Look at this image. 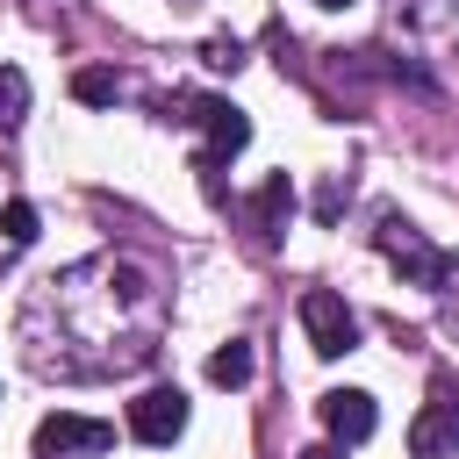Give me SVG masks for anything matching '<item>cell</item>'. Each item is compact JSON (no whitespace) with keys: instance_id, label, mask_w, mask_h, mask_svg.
<instances>
[{"instance_id":"14","label":"cell","mask_w":459,"mask_h":459,"mask_svg":"<svg viewBox=\"0 0 459 459\" xmlns=\"http://www.w3.org/2000/svg\"><path fill=\"white\" fill-rule=\"evenodd\" d=\"M344 201H351V179H330V186L316 194V215H323V222H337V215H344Z\"/></svg>"},{"instance_id":"3","label":"cell","mask_w":459,"mask_h":459,"mask_svg":"<svg viewBox=\"0 0 459 459\" xmlns=\"http://www.w3.org/2000/svg\"><path fill=\"white\" fill-rule=\"evenodd\" d=\"M108 445H115V423H100V416H72V409L43 416L36 437H29L36 459H100Z\"/></svg>"},{"instance_id":"1","label":"cell","mask_w":459,"mask_h":459,"mask_svg":"<svg viewBox=\"0 0 459 459\" xmlns=\"http://www.w3.org/2000/svg\"><path fill=\"white\" fill-rule=\"evenodd\" d=\"M158 115H165V122H186V129L208 136V151H201L194 172H201V186L222 201V179H215V172H222V158H237V151L251 143V115H244L237 100H215V93H165Z\"/></svg>"},{"instance_id":"6","label":"cell","mask_w":459,"mask_h":459,"mask_svg":"<svg viewBox=\"0 0 459 459\" xmlns=\"http://www.w3.org/2000/svg\"><path fill=\"white\" fill-rule=\"evenodd\" d=\"M409 452H416V459L459 452V402H452V387H437V394L423 402V416L409 423Z\"/></svg>"},{"instance_id":"2","label":"cell","mask_w":459,"mask_h":459,"mask_svg":"<svg viewBox=\"0 0 459 459\" xmlns=\"http://www.w3.org/2000/svg\"><path fill=\"white\" fill-rule=\"evenodd\" d=\"M373 244L409 273V287H430V294H445L452 280H459V251H437L409 215H380V230H373Z\"/></svg>"},{"instance_id":"10","label":"cell","mask_w":459,"mask_h":459,"mask_svg":"<svg viewBox=\"0 0 459 459\" xmlns=\"http://www.w3.org/2000/svg\"><path fill=\"white\" fill-rule=\"evenodd\" d=\"M208 380H215V387H244V380H251V344L230 337V344L208 359Z\"/></svg>"},{"instance_id":"16","label":"cell","mask_w":459,"mask_h":459,"mask_svg":"<svg viewBox=\"0 0 459 459\" xmlns=\"http://www.w3.org/2000/svg\"><path fill=\"white\" fill-rule=\"evenodd\" d=\"M316 7H351V0H316Z\"/></svg>"},{"instance_id":"12","label":"cell","mask_w":459,"mask_h":459,"mask_svg":"<svg viewBox=\"0 0 459 459\" xmlns=\"http://www.w3.org/2000/svg\"><path fill=\"white\" fill-rule=\"evenodd\" d=\"M0 237H7L14 251L36 244V208H29V201H7V208H0Z\"/></svg>"},{"instance_id":"13","label":"cell","mask_w":459,"mask_h":459,"mask_svg":"<svg viewBox=\"0 0 459 459\" xmlns=\"http://www.w3.org/2000/svg\"><path fill=\"white\" fill-rule=\"evenodd\" d=\"M201 65H208V72H237V65H244V43H237V36H208V43H201Z\"/></svg>"},{"instance_id":"11","label":"cell","mask_w":459,"mask_h":459,"mask_svg":"<svg viewBox=\"0 0 459 459\" xmlns=\"http://www.w3.org/2000/svg\"><path fill=\"white\" fill-rule=\"evenodd\" d=\"M29 115V79H22V65H0V129H14Z\"/></svg>"},{"instance_id":"5","label":"cell","mask_w":459,"mask_h":459,"mask_svg":"<svg viewBox=\"0 0 459 459\" xmlns=\"http://www.w3.org/2000/svg\"><path fill=\"white\" fill-rule=\"evenodd\" d=\"M129 430H136L143 445H172V437L186 430V394H179V387H143V394L129 402Z\"/></svg>"},{"instance_id":"8","label":"cell","mask_w":459,"mask_h":459,"mask_svg":"<svg viewBox=\"0 0 459 459\" xmlns=\"http://www.w3.org/2000/svg\"><path fill=\"white\" fill-rule=\"evenodd\" d=\"M287 215H294V186H287V172H273V179L251 194V208H244L251 244H258V251H273V244H280V230H287Z\"/></svg>"},{"instance_id":"7","label":"cell","mask_w":459,"mask_h":459,"mask_svg":"<svg viewBox=\"0 0 459 459\" xmlns=\"http://www.w3.org/2000/svg\"><path fill=\"white\" fill-rule=\"evenodd\" d=\"M373 423H380V409H373L366 387H330V394H323V430H330L337 445H366Z\"/></svg>"},{"instance_id":"15","label":"cell","mask_w":459,"mask_h":459,"mask_svg":"<svg viewBox=\"0 0 459 459\" xmlns=\"http://www.w3.org/2000/svg\"><path fill=\"white\" fill-rule=\"evenodd\" d=\"M301 459H344V452H337V445H308Z\"/></svg>"},{"instance_id":"4","label":"cell","mask_w":459,"mask_h":459,"mask_svg":"<svg viewBox=\"0 0 459 459\" xmlns=\"http://www.w3.org/2000/svg\"><path fill=\"white\" fill-rule=\"evenodd\" d=\"M301 330H308V351H316V359H344V351L359 344V316H351L344 294H330V287H308V294H301Z\"/></svg>"},{"instance_id":"9","label":"cell","mask_w":459,"mask_h":459,"mask_svg":"<svg viewBox=\"0 0 459 459\" xmlns=\"http://www.w3.org/2000/svg\"><path fill=\"white\" fill-rule=\"evenodd\" d=\"M72 93H79L86 108H115V100H122V72H108V65H86V72L72 79Z\"/></svg>"}]
</instances>
